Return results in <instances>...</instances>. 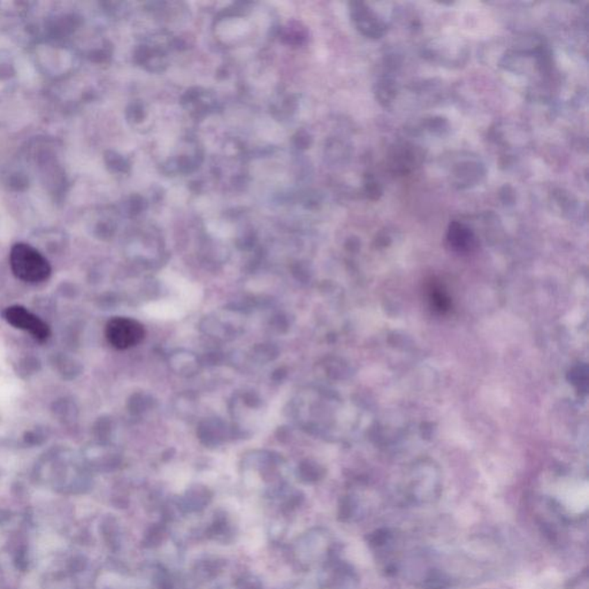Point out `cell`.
Masks as SVG:
<instances>
[{"mask_svg":"<svg viewBox=\"0 0 589 589\" xmlns=\"http://www.w3.org/2000/svg\"><path fill=\"white\" fill-rule=\"evenodd\" d=\"M448 240L450 244L460 251H469L476 243L473 234L465 226L460 223H453L450 226Z\"/></svg>","mask_w":589,"mask_h":589,"instance_id":"cell-5","label":"cell"},{"mask_svg":"<svg viewBox=\"0 0 589 589\" xmlns=\"http://www.w3.org/2000/svg\"><path fill=\"white\" fill-rule=\"evenodd\" d=\"M145 330L142 323L131 318L115 316L108 320L105 337L111 346L118 350H126L142 342Z\"/></svg>","mask_w":589,"mask_h":589,"instance_id":"cell-2","label":"cell"},{"mask_svg":"<svg viewBox=\"0 0 589 589\" xmlns=\"http://www.w3.org/2000/svg\"><path fill=\"white\" fill-rule=\"evenodd\" d=\"M1 314L10 326L27 332L38 342H45L50 337L49 325L24 307L12 305L6 307Z\"/></svg>","mask_w":589,"mask_h":589,"instance_id":"cell-3","label":"cell"},{"mask_svg":"<svg viewBox=\"0 0 589 589\" xmlns=\"http://www.w3.org/2000/svg\"><path fill=\"white\" fill-rule=\"evenodd\" d=\"M356 17L358 27L366 36L376 38V37L382 35L385 26H383L381 20H379L378 15L370 10V8L360 5V8L357 10Z\"/></svg>","mask_w":589,"mask_h":589,"instance_id":"cell-4","label":"cell"},{"mask_svg":"<svg viewBox=\"0 0 589 589\" xmlns=\"http://www.w3.org/2000/svg\"><path fill=\"white\" fill-rule=\"evenodd\" d=\"M10 265L15 277L31 284L47 281L52 273L49 260L27 243L14 244L10 249Z\"/></svg>","mask_w":589,"mask_h":589,"instance_id":"cell-1","label":"cell"}]
</instances>
